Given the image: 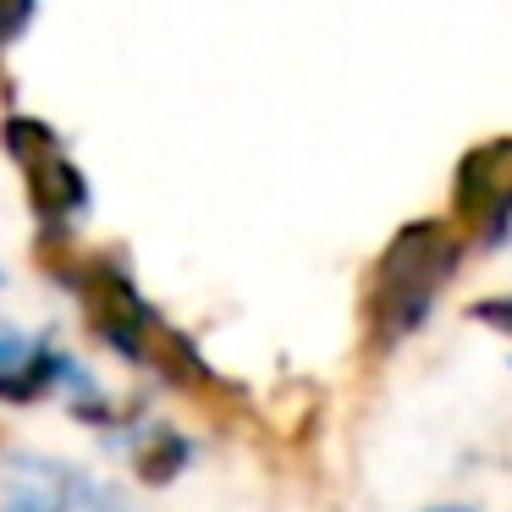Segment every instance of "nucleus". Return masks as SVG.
Listing matches in <instances>:
<instances>
[{"mask_svg": "<svg viewBox=\"0 0 512 512\" xmlns=\"http://www.w3.org/2000/svg\"><path fill=\"white\" fill-rule=\"evenodd\" d=\"M111 490H89L72 468L45 463V457H12L0 468V512H78L105 507Z\"/></svg>", "mask_w": 512, "mask_h": 512, "instance_id": "4", "label": "nucleus"}, {"mask_svg": "<svg viewBox=\"0 0 512 512\" xmlns=\"http://www.w3.org/2000/svg\"><path fill=\"white\" fill-rule=\"evenodd\" d=\"M463 243L446 221H408L397 237L386 243V254L375 259L369 276V331L375 347H397L430 320V309L441 303V287L457 276Z\"/></svg>", "mask_w": 512, "mask_h": 512, "instance_id": "1", "label": "nucleus"}, {"mask_svg": "<svg viewBox=\"0 0 512 512\" xmlns=\"http://www.w3.org/2000/svg\"><path fill=\"white\" fill-rule=\"evenodd\" d=\"M430 512H474V507H430Z\"/></svg>", "mask_w": 512, "mask_h": 512, "instance_id": "7", "label": "nucleus"}, {"mask_svg": "<svg viewBox=\"0 0 512 512\" xmlns=\"http://www.w3.org/2000/svg\"><path fill=\"white\" fill-rule=\"evenodd\" d=\"M6 144H12L17 166H23V177H28V199H34V210L45 215L50 226H67L89 210V182H83V171L67 160V149L56 144V133H50L45 122L12 116V122H6Z\"/></svg>", "mask_w": 512, "mask_h": 512, "instance_id": "2", "label": "nucleus"}, {"mask_svg": "<svg viewBox=\"0 0 512 512\" xmlns=\"http://www.w3.org/2000/svg\"><path fill=\"white\" fill-rule=\"evenodd\" d=\"M468 314H474V320H485V325H496L501 336H512V292H507V298H490V303H474Z\"/></svg>", "mask_w": 512, "mask_h": 512, "instance_id": "6", "label": "nucleus"}, {"mask_svg": "<svg viewBox=\"0 0 512 512\" xmlns=\"http://www.w3.org/2000/svg\"><path fill=\"white\" fill-rule=\"evenodd\" d=\"M28 17H34V0H0V45L23 39Z\"/></svg>", "mask_w": 512, "mask_h": 512, "instance_id": "5", "label": "nucleus"}, {"mask_svg": "<svg viewBox=\"0 0 512 512\" xmlns=\"http://www.w3.org/2000/svg\"><path fill=\"white\" fill-rule=\"evenodd\" d=\"M452 204L463 221L479 226L485 243H501L512 232V138H490V144L468 149L452 182Z\"/></svg>", "mask_w": 512, "mask_h": 512, "instance_id": "3", "label": "nucleus"}]
</instances>
